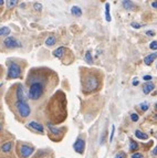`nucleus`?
<instances>
[{"mask_svg":"<svg viewBox=\"0 0 157 158\" xmlns=\"http://www.w3.org/2000/svg\"><path fill=\"white\" fill-rule=\"evenodd\" d=\"M50 71L46 69H32L28 74L26 85L27 96L32 102H39L44 97L49 84Z\"/></svg>","mask_w":157,"mask_h":158,"instance_id":"obj_1","label":"nucleus"},{"mask_svg":"<svg viewBox=\"0 0 157 158\" xmlns=\"http://www.w3.org/2000/svg\"><path fill=\"white\" fill-rule=\"evenodd\" d=\"M7 104L9 105L11 111L18 115L20 119H26L30 116L31 109L26 99L24 87L21 83H17L10 87L7 94Z\"/></svg>","mask_w":157,"mask_h":158,"instance_id":"obj_2","label":"nucleus"},{"mask_svg":"<svg viewBox=\"0 0 157 158\" xmlns=\"http://www.w3.org/2000/svg\"><path fill=\"white\" fill-rule=\"evenodd\" d=\"M66 99L63 92H56L54 96H52L50 102L46 106L48 116L53 123L63 122L66 116Z\"/></svg>","mask_w":157,"mask_h":158,"instance_id":"obj_3","label":"nucleus"},{"mask_svg":"<svg viewBox=\"0 0 157 158\" xmlns=\"http://www.w3.org/2000/svg\"><path fill=\"white\" fill-rule=\"evenodd\" d=\"M24 62L18 59H9L7 61V66H8V73H7V79L12 80V79H19L21 77L23 72V66Z\"/></svg>","mask_w":157,"mask_h":158,"instance_id":"obj_4","label":"nucleus"},{"mask_svg":"<svg viewBox=\"0 0 157 158\" xmlns=\"http://www.w3.org/2000/svg\"><path fill=\"white\" fill-rule=\"evenodd\" d=\"M100 81L95 73L88 72L86 75L82 76V90L85 94L93 93L98 89Z\"/></svg>","mask_w":157,"mask_h":158,"instance_id":"obj_5","label":"nucleus"},{"mask_svg":"<svg viewBox=\"0 0 157 158\" xmlns=\"http://www.w3.org/2000/svg\"><path fill=\"white\" fill-rule=\"evenodd\" d=\"M16 152L19 158H28L34 152V147L32 145L28 144V143H23V142H17V147H16Z\"/></svg>","mask_w":157,"mask_h":158,"instance_id":"obj_6","label":"nucleus"},{"mask_svg":"<svg viewBox=\"0 0 157 158\" xmlns=\"http://www.w3.org/2000/svg\"><path fill=\"white\" fill-rule=\"evenodd\" d=\"M48 129L50 132L51 139L53 140H60L62 139V136L64 134L65 128H61V127H56L53 124L48 123Z\"/></svg>","mask_w":157,"mask_h":158,"instance_id":"obj_7","label":"nucleus"},{"mask_svg":"<svg viewBox=\"0 0 157 158\" xmlns=\"http://www.w3.org/2000/svg\"><path fill=\"white\" fill-rule=\"evenodd\" d=\"M4 44H5L7 49H17V48H21L22 46V44L14 36H7L4 40Z\"/></svg>","mask_w":157,"mask_h":158,"instance_id":"obj_8","label":"nucleus"},{"mask_svg":"<svg viewBox=\"0 0 157 158\" xmlns=\"http://www.w3.org/2000/svg\"><path fill=\"white\" fill-rule=\"evenodd\" d=\"M12 147H14V143L12 142H6L5 144H2L1 147H0V155L5 154V155H9L10 156Z\"/></svg>","mask_w":157,"mask_h":158,"instance_id":"obj_9","label":"nucleus"},{"mask_svg":"<svg viewBox=\"0 0 157 158\" xmlns=\"http://www.w3.org/2000/svg\"><path fill=\"white\" fill-rule=\"evenodd\" d=\"M73 148L74 150L78 154H83L84 153V149H85V142H84L82 138H78L75 140V143L73 145Z\"/></svg>","mask_w":157,"mask_h":158,"instance_id":"obj_10","label":"nucleus"},{"mask_svg":"<svg viewBox=\"0 0 157 158\" xmlns=\"http://www.w3.org/2000/svg\"><path fill=\"white\" fill-rule=\"evenodd\" d=\"M28 127H30L31 129L38 132V133H40V134H43V133H44V127H43V125L40 124V123H38L37 121H31V122H29Z\"/></svg>","mask_w":157,"mask_h":158,"instance_id":"obj_11","label":"nucleus"},{"mask_svg":"<svg viewBox=\"0 0 157 158\" xmlns=\"http://www.w3.org/2000/svg\"><path fill=\"white\" fill-rule=\"evenodd\" d=\"M69 50L64 48V46H60V48H58L56 50L53 51V55L56 56V58H59V59H63L65 56V53L68 52Z\"/></svg>","mask_w":157,"mask_h":158,"instance_id":"obj_12","label":"nucleus"},{"mask_svg":"<svg viewBox=\"0 0 157 158\" xmlns=\"http://www.w3.org/2000/svg\"><path fill=\"white\" fill-rule=\"evenodd\" d=\"M154 89H155V84L153 82H146L143 85V92L145 94H149Z\"/></svg>","mask_w":157,"mask_h":158,"instance_id":"obj_13","label":"nucleus"},{"mask_svg":"<svg viewBox=\"0 0 157 158\" xmlns=\"http://www.w3.org/2000/svg\"><path fill=\"white\" fill-rule=\"evenodd\" d=\"M156 59H157V52H155V53H152V54L147 55V56L144 59V63L146 64V65H151Z\"/></svg>","mask_w":157,"mask_h":158,"instance_id":"obj_14","label":"nucleus"},{"mask_svg":"<svg viewBox=\"0 0 157 158\" xmlns=\"http://www.w3.org/2000/svg\"><path fill=\"white\" fill-rule=\"evenodd\" d=\"M122 5L124 7L125 9L127 10H131V9H134L135 8V5L132 2V1H128V0H124V1H122Z\"/></svg>","mask_w":157,"mask_h":158,"instance_id":"obj_15","label":"nucleus"},{"mask_svg":"<svg viewBox=\"0 0 157 158\" xmlns=\"http://www.w3.org/2000/svg\"><path fill=\"white\" fill-rule=\"evenodd\" d=\"M56 43V38L54 36H50L49 38H46V44L48 46H52V45H54Z\"/></svg>","mask_w":157,"mask_h":158,"instance_id":"obj_16","label":"nucleus"},{"mask_svg":"<svg viewBox=\"0 0 157 158\" xmlns=\"http://www.w3.org/2000/svg\"><path fill=\"white\" fill-rule=\"evenodd\" d=\"M71 12H72V14L75 16V17H80V16L82 14V10H81V8H78V6H73V7L71 8Z\"/></svg>","mask_w":157,"mask_h":158,"instance_id":"obj_17","label":"nucleus"},{"mask_svg":"<svg viewBox=\"0 0 157 158\" xmlns=\"http://www.w3.org/2000/svg\"><path fill=\"white\" fill-rule=\"evenodd\" d=\"M135 136H136L137 138H139V139H143V140H146L148 138L147 134H145V133H143V132H141L139 129L135 131Z\"/></svg>","mask_w":157,"mask_h":158,"instance_id":"obj_18","label":"nucleus"},{"mask_svg":"<svg viewBox=\"0 0 157 158\" xmlns=\"http://www.w3.org/2000/svg\"><path fill=\"white\" fill-rule=\"evenodd\" d=\"M105 19H106L107 22L111 21V14H110V4L106 2L105 4Z\"/></svg>","mask_w":157,"mask_h":158,"instance_id":"obj_19","label":"nucleus"},{"mask_svg":"<svg viewBox=\"0 0 157 158\" xmlns=\"http://www.w3.org/2000/svg\"><path fill=\"white\" fill-rule=\"evenodd\" d=\"M138 144L135 142V140H132L129 142V149H131V152H135V150H137L138 149Z\"/></svg>","mask_w":157,"mask_h":158,"instance_id":"obj_20","label":"nucleus"},{"mask_svg":"<svg viewBox=\"0 0 157 158\" xmlns=\"http://www.w3.org/2000/svg\"><path fill=\"white\" fill-rule=\"evenodd\" d=\"M85 61H86L90 65L93 64V59H92V53H91V51H86V53H85Z\"/></svg>","mask_w":157,"mask_h":158,"instance_id":"obj_21","label":"nucleus"},{"mask_svg":"<svg viewBox=\"0 0 157 158\" xmlns=\"http://www.w3.org/2000/svg\"><path fill=\"white\" fill-rule=\"evenodd\" d=\"M10 33V29L8 27L0 28V36H8Z\"/></svg>","mask_w":157,"mask_h":158,"instance_id":"obj_22","label":"nucleus"},{"mask_svg":"<svg viewBox=\"0 0 157 158\" xmlns=\"http://www.w3.org/2000/svg\"><path fill=\"white\" fill-rule=\"evenodd\" d=\"M18 5V1H7V6L9 8H14V6Z\"/></svg>","mask_w":157,"mask_h":158,"instance_id":"obj_23","label":"nucleus"},{"mask_svg":"<svg viewBox=\"0 0 157 158\" xmlns=\"http://www.w3.org/2000/svg\"><path fill=\"white\" fill-rule=\"evenodd\" d=\"M139 107H141V109H142V111L146 112V111L148 109V104L147 103H142L141 105H139Z\"/></svg>","mask_w":157,"mask_h":158,"instance_id":"obj_24","label":"nucleus"},{"mask_svg":"<svg viewBox=\"0 0 157 158\" xmlns=\"http://www.w3.org/2000/svg\"><path fill=\"white\" fill-rule=\"evenodd\" d=\"M114 158H126V154L124 152H120V153L116 154V156Z\"/></svg>","mask_w":157,"mask_h":158,"instance_id":"obj_25","label":"nucleus"},{"mask_svg":"<svg viewBox=\"0 0 157 158\" xmlns=\"http://www.w3.org/2000/svg\"><path fill=\"white\" fill-rule=\"evenodd\" d=\"M149 48L152 50H157V41H152L149 44Z\"/></svg>","mask_w":157,"mask_h":158,"instance_id":"obj_26","label":"nucleus"},{"mask_svg":"<svg viewBox=\"0 0 157 158\" xmlns=\"http://www.w3.org/2000/svg\"><path fill=\"white\" fill-rule=\"evenodd\" d=\"M33 7H34V9L37 10V11H41L42 10V6H41V4H39V2H36V4L33 5Z\"/></svg>","mask_w":157,"mask_h":158,"instance_id":"obj_27","label":"nucleus"},{"mask_svg":"<svg viewBox=\"0 0 157 158\" xmlns=\"http://www.w3.org/2000/svg\"><path fill=\"white\" fill-rule=\"evenodd\" d=\"M131 119H132L133 122H137V121H138V115L135 113L131 114Z\"/></svg>","mask_w":157,"mask_h":158,"instance_id":"obj_28","label":"nucleus"},{"mask_svg":"<svg viewBox=\"0 0 157 158\" xmlns=\"http://www.w3.org/2000/svg\"><path fill=\"white\" fill-rule=\"evenodd\" d=\"M114 132H115V127H114V125H113V126H112L111 136H110V143H112V142H113V138H114Z\"/></svg>","mask_w":157,"mask_h":158,"instance_id":"obj_29","label":"nucleus"},{"mask_svg":"<svg viewBox=\"0 0 157 158\" xmlns=\"http://www.w3.org/2000/svg\"><path fill=\"white\" fill-rule=\"evenodd\" d=\"M132 158H143V155L141 153H134L132 155Z\"/></svg>","mask_w":157,"mask_h":158,"instance_id":"obj_30","label":"nucleus"},{"mask_svg":"<svg viewBox=\"0 0 157 158\" xmlns=\"http://www.w3.org/2000/svg\"><path fill=\"white\" fill-rule=\"evenodd\" d=\"M132 27L136 28V29H139V28H142L143 26H142V24H138L137 22H133V23H132Z\"/></svg>","mask_w":157,"mask_h":158,"instance_id":"obj_31","label":"nucleus"},{"mask_svg":"<svg viewBox=\"0 0 157 158\" xmlns=\"http://www.w3.org/2000/svg\"><path fill=\"white\" fill-rule=\"evenodd\" d=\"M146 34H147V36H155V32L151 30V31H147V32H146Z\"/></svg>","mask_w":157,"mask_h":158,"instance_id":"obj_32","label":"nucleus"},{"mask_svg":"<svg viewBox=\"0 0 157 158\" xmlns=\"http://www.w3.org/2000/svg\"><path fill=\"white\" fill-rule=\"evenodd\" d=\"M144 80H145V81H151V80H152V76H151V75H145V76H144Z\"/></svg>","mask_w":157,"mask_h":158,"instance_id":"obj_33","label":"nucleus"},{"mask_svg":"<svg viewBox=\"0 0 157 158\" xmlns=\"http://www.w3.org/2000/svg\"><path fill=\"white\" fill-rule=\"evenodd\" d=\"M152 7H153V8H157V1H153Z\"/></svg>","mask_w":157,"mask_h":158,"instance_id":"obj_34","label":"nucleus"},{"mask_svg":"<svg viewBox=\"0 0 157 158\" xmlns=\"http://www.w3.org/2000/svg\"><path fill=\"white\" fill-rule=\"evenodd\" d=\"M153 155H154V156H156L157 155V147L154 148V150H153Z\"/></svg>","mask_w":157,"mask_h":158,"instance_id":"obj_35","label":"nucleus"},{"mask_svg":"<svg viewBox=\"0 0 157 158\" xmlns=\"http://www.w3.org/2000/svg\"><path fill=\"white\" fill-rule=\"evenodd\" d=\"M137 84H138V82H137V81H136V80H135V81L133 82V85L136 86V85H137Z\"/></svg>","mask_w":157,"mask_h":158,"instance_id":"obj_36","label":"nucleus"},{"mask_svg":"<svg viewBox=\"0 0 157 158\" xmlns=\"http://www.w3.org/2000/svg\"><path fill=\"white\" fill-rule=\"evenodd\" d=\"M4 4H5V2H4L2 0H0V5H4Z\"/></svg>","mask_w":157,"mask_h":158,"instance_id":"obj_37","label":"nucleus"},{"mask_svg":"<svg viewBox=\"0 0 157 158\" xmlns=\"http://www.w3.org/2000/svg\"><path fill=\"white\" fill-rule=\"evenodd\" d=\"M1 87H2V83H0V89H1Z\"/></svg>","mask_w":157,"mask_h":158,"instance_id":"obj_38","label":"nucleus"},{"mask_svg":"<svg viewBox=\"0 0 157 158\" xmlns=\"http://www.w3.org/2000/svg\"><path fill=\"white\" fill-rule=\"evenodd\" d=\"M156 109H157V104H156Z\"/></svg>","mask_w":157,"mask_h":158,"instance_id":"obj_39","label":"nucleus"}]
</instances>
